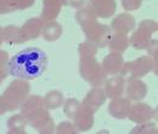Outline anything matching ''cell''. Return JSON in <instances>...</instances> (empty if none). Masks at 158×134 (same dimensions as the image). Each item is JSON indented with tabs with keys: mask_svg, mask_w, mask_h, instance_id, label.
I'll list each match as a JSON object with an SVG mask.
<instances>
[{
	"mask_svg": "<svg viewBox=\"0 0 158 134\" xmlns=\"http://www.w3.org/2000/svg\"><path fill=\"white\" fill-rule=\"evenodd\" d=\"M49 59L46 53L38 47H27L10 57L9 75L21 80H35L48 69Z\"/></svg>",
	"mask_w": 158,
	"mask_h": 134,
	"instance_id": "1",
	"label": "cell"
},
{
	"mask_svg": "<svg viewBox=\"0 0 158 134\" xmlns=\"http://www.w3.org/2000/svg\"><path fill=\"white\" fill-rule=\"evenodd\" d=\"M31 94V83L27 80L15 78L12 80L9 86L5 88L2 94L0 96L2 103L5 104L9 113L20 110L24 99Z\"/></svg>",
	"mask_w": 158,
	"mask_h": 134,
	"instance_id": "2",
	"label": "cell"
},
{
	"mask_svg": "<svg viewBox=\"0 0 158 134\" xmlns=\"http://www.w3.org/2000/svg\"><path fill=\"white\" fill-rule=\"evenodd\" d=\"M79 74L91 87H103L106 80L108 78L107 73L96 57L79 59Z\"/></svg>",
	"mask_w": 158,
	"mask_h": 134,
	"instance_id": "3",
	"label": "cell"
},
{
	"mask_svg": "<svg viewBox=\"0 0 158 134\" xmlns=\"http://www.w3.org/2000/svg\"><path fill=\"white\" fill-rule=\"evenodd\" d=\"M151 71H153V58L146 55L124 63L119 75L128 82L133 78H142Z\"/></svg>",
	"mask_w": 158,
	"mask_h": 134,
	"instance_id": "4",
	"label": "cell"
},
{
	"mask_svg": "<svg viewBox=\"0 0 158 134\" xmlns=\"http://www.w3.org/2000/svg\"><path fill=\"white\" fill-rule=\"evenodd\" d=\"M112 28L111 25L100 23V22H94L85 28H83V33L85 35V39L94 45H96L99 48H105L108 45L110 38L112 35Z\"/></svg>",
	"mask_w": 158,
	"mask_h": 134,
	"instance_id": "5",
	"label": "cell"
},
{
	"mask_svg": "<svg viewBox=\"0 0 158 134\" xmlns=\"http://www.w3.org/2000/svg\"><path fill=\"white\" fill-rule=\"evenodd\" d=\"M128 118L135 124L151 121L153 120V108L142 100L134 101V104H131Z\"/></svg>",
	"mask_w": 158,
	"mask_h": 134,
	"instance_id": "6",
	"label": "cell"
},
{
	"mask_svg": "<svg viewBox=\"0 0 158 134\" xmlns=\"http://www.w3.org/2000/svg\"><path fill=\"white\" fill-rule=\"evenodd\" d=\"M94 116H95L94 110H91L90 108L81 104V108L79 109L77 115L74 116V118L72 120L77 131H78V133L88 132L94 127V123H95V117Z\"/></svg>",
	"mask_w": 158,
	"mask_h": 134,
	"instance_id": "7",
	"label": "cell"
},
{
	"mask_svg": "<svg viewBox=\"0 0 158 134\" xmlns=\"http://www.w3.org/2000/svg\"><path fill=\"white\" fill-rule=\"evenodd\" d=\"M136 27V19L130 12H122L114 16L111 21V28L113 32L123 33V34H131V32Z\"/></svg>",
	"mask_w": 158,
	"mask_h": 134,
	"instance_id": "8",
	"label": "cell"
},
{
	"mask_svg": "<svg viewBox=\"0 0 158 134\" xmlns=\"http://www.w3.org/2000/svg\"><path fill=\"white\" fill-rule=\"evenodd\" d=\"M86 5L95 12L99 18L102 19L112 17L117 11L116 0H88Z\"/></svg>",
	"mask_w": 158,
	"mask_h": 134,
	"instance_id": "9",
	"label": "cell"
},
{
	"mask_svg": "<svg viewBox=\"0 0 158 134\" xmlns=\"http://www.w3.org/2000/svg\"><path fill=\"white\" fill-rule=\"evenodd\" d=\"M131 104H133L131 100L127 97L122 96L118 98H113V99H111V101L108 104L107 111L113 118L124 120V118H128Z\"/></svg>",
	"mask_w": 158,
	"mask_h": 134,
	"instance_id": "10",
	"label": "cell"
},
{
	"mask_svg": "<svg viewBox=\"0 0 158 134\" xmlns=\"http://www.w3.org/2000/svg\"><path fill=\"white\" fill-rule=\"evenodd\" d=\"M152 35H153V33L151 30H148L147 28L139 24L138 28L134 29L129 36L130 46L138 51H143V50L146 51L150 41L152 40Z\"/></svg>",
	"mask_w": 158,
	"mask_h": 134,
	"instance_id": "11",
	"label": "cell"
},
{
	"mask_svg": "<svg viewBox=\"0 0 158 134\" xmlns=\"http://www.w3.org/2000/svg\"><path fill=\"white\" fill-rule=\"evenodd\" d=\"M124 63L125 62H124V58H123V53L114 52V51H110V53L106 55L105 58L102 59V62H101L102 68L105 69V71L107 73L108 76L119 75Z\"/></svg>",
	"mask_w": 158,
	"mask_h": 134,
	"instance_id": "12",
	"label": "cell"
},
{
	"mask_svg": "<svg viewBox=\"0 0 158 134\" xmlns=\"http://www.w3.org/2000/svg\"><path fill=\"white\" fill-rule=\"evenodd\" d=\"M147 92H148V87L141 78H133L127 82L124 94L131 101H140L143 100V98H146Z\"/></svg>",
	"mask_w": 158,
	"mask_h": 134,
	"instance_id": "13",
	"label": "cell"
},
{
	"mask_svg": "<svg viewBox=\"0 0 158 134\" xmlns=\"http://www.w3.org/2000/svg\"><path fill=\"white\" fill-rule=\"evenodd\" d=\"M106 100H107V94H106L103 87H93L85 94L81 104L88 106V108H90L91 110H94L96 113L100 108L106 103Z\"/></svg>",
	"mask_w": 158,
	"mask_h": 134,
	"instance_id": "14",
	"label": "cell"
},
{
	"mask_svg": "<svg viewBox=\"0 0 158 134\" xmlns=\"http://www.w3.org/2000/svg\"><path fill=\"white\" fill-rule=\"evenodd\" d=\"M125 85H127V81L120 75L108 76V78L106 80V82L103 85V90H105V92L107 94V98L113 99V98H118V97L124 96Z\"/></svg>",
	"mask_w": 158,
	"mask_h": 134,
	"instance_id": "15",
	"label": "cell"
},
{
	"mask_svg": "<svg viewBox=\"0 0 158 134\" xmlns=\"http://www.w3.org/2000/svg\"><path fill=\"white\" fill-rule=\"evenodd\" d=\"M63 6H67V0H43L40 18L43 21H56Z\"/></svg>",
	"mask_w": 158,
	"mask_h": 134,
	"instance_id": "16",
	"label": "cell"
},
{
	"mask_svg": "<svg viewBox=\"0 0 158 134\" xmlns=\"http://www.w3.org/2000/svg\"><path fill=\"white\" fill-rule=\"evenodd\" d=\"M43 25H44V21L40 17H32V18L27 19L21 27L27 41L35 40L39 36H41Z\"/></svg>",
	"mask_w": 158,
	"mask_h": 134,
	"instance_id": "17",
	"label": "cell"
},
{
	"mask_svg": "<svg viewBox=\"0 0 158 134\" xmlns=\"http://www.w3.org/2000/svg\"><path fill=\"white\" fill-rule=\"evenodd\" d=\"M63 34V28L57 21H44L41 36L45 41H57Z\"/></svg>",
	"mask_w": 158,
	"mask_h": 134,
	"instance_id": "18",
	"label": "cell"
},
{
	"mask_svg": "<svg viewBox=\"0 0 158 134\" xmlns=\"http://www.w3.org/2000/svg\"><path fill=\"white\" fill-rule=\"evenodd\" d=\"M129 46H130V41H129V35L128 34L112 32V35L110 38L108 45H107L110 51L123 53V52H125L128 50Z\"/></svg>",
	"mask_w": 158,
	"mask_h": 134,
	"instance_id": "19",
	"label": "cell"
},
{
	"mask_svg": "<svg viewBox=\"0 0 158 134\" xmlns=\"http://www.w3.org/2000/svg\"><path fill=\"white\" fill-rule=\"evenodd\" d=\"M50 118H51L50 110H48L46 108H40V109L33 111L32 114H29V115L27 116L28 124L32 126L37 131H39L40 128H43L49 122Z\"/></svg>",
	"mask_w": 158,
	"mask_h": 134,
	"instance_id": "20",
	"label": "cell"
},
{
	"mask_svg": "<svg viewBox=\"0 0 158 134\" xmlns=\"http://www.w3.org/2000/svg\"><path fill=\"white\" fill-rule=\"evenodd\" d=\"M4 40L9 45H22L27 41L22 32V28L12 24L4 27Z\"/></svg>",
	"mask_w": 158,
	"mask_h": 134,
	"instance_id": "21",
	"label": "cell"
},
{
	"mask_svg": "<svg viewBox=\"0 0 158 134\" xmlns=\"http://www.w3.org/2000/svg\"><path fill=\"white\" fill-rule=\"evenodd\" d=\"M28 126L27 117L23 114H14L7 118V133L10 134H24L26 127Z\"/></svg>",
	"mask_w": 158,
	"mask_h": 134,
	"instance_id": "22",
	"label": "cell"
},
{
	"mask_svg": "<svg viewBox=\"0 0 158 134\" xmlns=\"http://www.w3.org/2000/svg\"><path fill=\"white\" fill-rule=\"evenodd\" d=\"M40 108H45L44 106V98L38 96V94H29L22 103L20 108V113L27 117L29 114H32L33 111L38 110Z\"/></svg>",
	"mask_w": 158,
	"mask_h": 134,
	"instance_id": "23",
	"label": "cell"
},
{
	"mask_svg": "<svg viewBox=\"0 0 158 134\" xmlns=\"http://www.w3.org/2000/svg\"><path fill=\"white\" fill-rule=\"evenodd\" d=\"M43 98H44V106L50 111L62 108V105L64 103V99H66L63 93L61 91H57V90L49 91Z\"/></svg>",
	"mask_w": 158,
	"mask_h": 134,
	"instance_id": "24",
	"label": "cell"
},
{
	"mask_svg": "<svg viewBox=\"0 0 158 134\" xmlns=\"http://www.w3.org/2000/svg\"><path fill=\"white\" fill-rule=\"evenodd\" d=\"M74 18H76V22L78 23L79 25L81 27V29H83L86 25H89V24H91L94 22H98L99 17L95 15V12L88 5H85V6L80 7V9H78L76 11Z\"/></svg>",
	"mask_w": 158,
	"mask_h": 134,
	"instance_id": "25",
	"label": "cell"
},
{
	"mask_svg": "<svg viewBox=\"0 0 158 134\" xmlns=\"http://www.w3.org/2000/svg\"><path fill=\"white\" fill-rule=\"evenodd\" d=\"M80 108H81V101H79L77 98H67L64 99V103L62 105L63 114L69 120L74 118V116L77 115Z\"/></svg>",
	"mask_w": 158,
	"mask_h": 134,
	"instance_id": "26",
	"label": "cell"
},
{
	"mask_svg": "<svg viewBox=\"0 0 158 134\" xmlns=\"http://www.w3.org/2000/svg\"><path fill=\"white\" fill-rule=\"evenodd\" d=\"M98 50L99 47L96 45H94L90 41H84L81 44H79L78 46V56L79 59H85V58H94L98 55Z\"/></svg>",
	"mask_w": 158,
	"mask_h": 134,
	"instance_id": "27",
	"label": "cell"
},
{
	"mask_svg": "<svg viewBox=\"0 0 158 134\" xmlns=\"http://www.w3.org/2000/svg\"><path fill=\"white\" fill-rule=\"evenodd\" d=\"M131 134H157L158 133V127L156 124V121L152 122L151 121H147V122H143V123H139L136 124L131 131Z\"/></svg>",
	"mask_w": 158,
	"mask_h": 134,
	"instance_id": "28",
	"label": "cell"
},
{
	"mask_svg": "<svg viewBox=\"0 0 158 134\" xmlns=\"http://www.w3.org/2000/svg\"><path fill=\"white\" fill-rule=\"evenodd\" d=\"M7 1L11 12L27 10L35 4V0H7Z\"/></svg>",
	"mask_w": 158,
	"mask_h": 134,
	"instance_id": "29",
	"label": "cell"
},
{
	"mask_svg": "<svg viewBox=\"0 0 158 134\" xmlns=\"http://www.w3.org/2000/svg\"><path fill=\"white\" fill-rule=\"evenodd\" d=\"M56 133L57 134H76L78 133L73 121H62L56 124Z\"/></svg>",
	"mask_w": 158,
	"mask_h": 134,
	"instance_id": "30",
	"label": "cell"
},
{
	"mask_svg": "<svg viewBox=\"0 0 158 134\" xmlns=\"http://www.w3.org/2000/svg\"><path fill=\"white\" fill-rule=\"evenodd\" d=\"M142 1L143 0H120V4L127 12H130V11L139 10L142 5Z\"/></svg>",
	"mask_w": 158,
	"mask_h": 134,
	"instance_id": "31",
	"label": "cell"
},
{
	"mask_svg": "<svg viewBox=\"0 0 158 134\" xmlns=\"http://www.w3.org/2000/svg\"><path fill=\"white\" fill-rule=\"evenodd\" d=\"M39 133L41 134H52V133H56V123H55V121H54V118L51 117L50 120H49V122L43 127V128H40L39 131H38Z\"/></svg>",
	"mask_w": 158,
	"mask_h": 134,
	"instance_id": "32",
	"label": "cell"
},
{
	"mask_svg": "<svg viewBox=\"0 0 158 134\" xmlns=\"http://www.w3.org/2000/svg\"><path fill=\"white\" fill-rule=\"evenodd\" d=\"M146 51H147V55L148 56H153L156 52H158V39H153L150 41V44H148V46H147V48H146Z\"/></svg>",
	"mask_w": 158,
	"mask_h": 134,
	"instance_id": "33",
	"label": "cell"
},
{
	"mask_svg": "<svg viewBox=\"0 0 158 134\" xmlns=\"http://www.w3.org/2000/svg\"><path fill=\"white\" fill-rule=\"evenodd\" d=\"M9 60H10V56L6 51L0 48V68L2 69H7L9 65Z\"/></svg>",
	"mask_w": 158,
	"mask_h": 134,
	"instance_id": "34",
	"label": "cell"
},
{
	"mask_svg": "<svg viewBox=\"0 0 158 134\" xmlns=\"http://www.w3.org/2000/svg\"><path fill=\"white\" fill-rule=\"evenodd\" d=\"M85 4H86V0H67V6L76 9V10L85 6Z\"/></svg>",
	"mask_w": 158,
	"mask_h": 134,
	"instance_id": "35",
	"label": "cell"
},
{
	"mask_svg": "<svg viewBox=\"0 0 158 134\" xmlns=\"http://www.w3.org/2000/svg\"><path fill=\"white\" fill-rule=\"evenodd\" d=\"M10 7H9V1L7 0H0V15H7L10 13Z\"/></svg>",
	"mask_w": 158,
	"mask_h": 134,
	"instance_id": "36",
	"label": "cell"
},
{
	"mask_svg": "<svg viewBox=\"0 0 158 134\" xmlns=\"http://www.w3.org/2000/svg\"><path fill=\"white\" fill-rule=\"evenodd\" d=\"M152 58H153V73L156 76H158V52H156Z\"/></svg>",
	"mask_w": 158,
	"mask_h": 134,
	"instance_id": "37",
	"label": "cell"
},
{
	"mask_svg": "<svg viewBox=\"0 0 158 134\" xmlns=\"http://www.w3.org/2000/svg\"><path fill=\"white\" fill-rule=\"evenodd\" d=\"M9 76V70L7 69H2L0 68V85L5 81V78Z\"/></svg>",
	"mask_w": 158,
	"mask_h": 134,
	"instance_id": "38",
	"label": "cell"
},
{
	"mask_svg": "<svg viewBox=\"0 0 158 134\" xmlns=\"http://www.w3.org/2000/svg\"><path fill=\"white\" fill-rule=\"evenodd\" d=\"M6 113H9V111H7L5 104L2 103V100H1V98H0V116L4 115V114H6Z\"/></svg>",
	"mask_w": 158,
	"mask_h": 134,
	"instance_id": "39",
	"label": "cell"
},
{
	"mask_svg": "<svg viewBox=\"0 0 158 134\" xmlns=\"http://www.w3.org/2000/svg\"><path fill=\"white\" fill-rule=\"evenodd\" d=\"M2 42H5V40H4V27L0 25V47H1Z\"/></svg>",
	"mask_w": 158,
	"mask_h": 134,
	"instance_id": "40",
	"label": "cell"
},
{
	"mask_svg": "<svg viewBox=\"0 0 158 134\" xmlns=\"http://www.w3.org/2000/svg\"><path fill=\"white\" fill-rule=\"evenodd\" d=\"M153 121L158 122V105L153 108Z\"/></svg>",
	"mask_w": 158,
	"mask_h": 134,
	"instance_id": "41",
	"label": "cell"
},
{
	"mask_svg": "<svg viewBox=\"0 0 158 134\" xmlns=\"http://www.w3.org/2000/svg\"><path fill=\"white\" fill-rule=\"evenodd\" d=\"M157 23H158V22H157Z\"/></svg>",
	"mask_w": 158,
	"mask_h": 134,
	"instance_id": "42",
	"label": "cell"
}]
</instances>
